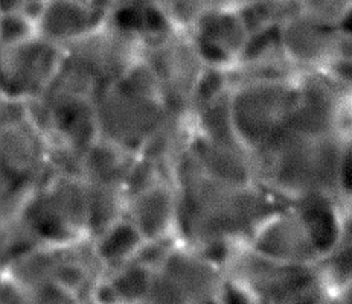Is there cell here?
Segmentation results:
<instances>
[{
	"mask_svg": "<svg viewBox=\"0 0 352 304\" xmlns=\"http://www.w3.org/2000/svg\"><path fill=\"white\" fill-rule=\"evenodd\" d=\"M124 304H142L151 285L153 270L136 260L105 272Z\"/></svg>",
	"mask_w": 352,
	"mask_h": 304,
	"instance_id": "obj_16",
	"label": "cell"
},
{
	"mask_svg": "<svg viewBox=\"0 0 352 304\" xmlns=\"http://www.w3.org/2000/svg\"><path fill=\"white\" fill-rule=\"evenodd\" d=\"M110 11L104 0H45L35 20L37 35L65 49L102 25Z\"/></svg>",
	"mask_w": 352,
	"mask_h": 304,
	"instance_id": "obj_10",
	"label": "cell"
},
{
	"mask_svg": "<svg viewBox=\"0 0 352 304\" xmlns=\"http://www.w3.org/2000/svg\"><path fill=\"white\" fill-rule=\"evenodd\" d=\"M98 137L139 155L168 115L151 70L139 58L122 78L91 97Z\"/></svg>",
	"mask_w": 352,
	"mask_h": 304,
	"instance_id": "obj_2",
	"label": "cell"
},
{
	"mask_svg": "<svg viewBox=\"0 0 352 304\" xmlns=\"http://www.w3.org/2000/svg\"><path fill=\"white\" fill-rule=\"evenodd\" d=\"M91 244L105 272H109L135 259L140 245L144 244V237L135 225L122 216L91 239Z\"/></svg>",
	"mask_w": 352,
	"mask_h": 304,
	"instance_id": "obj_13",
	"label": "cell"
},
{
	"mask_svg": "<svg viewBox=\"0 0 352 304\" xmlns=\"http://www.w3.org/2000/svg\"><path fill=\"white\" fill-rule=\"evenodd\" d=\"M322 288L331 294H340L352 285V239L340 237L333 248L316 264Z\"/></svg>",
	"mask_w": 352,
	"mask_h": 304,
	"instance_id": "obj_15",
	"label": "cell"
},
{
	"mask_svg": "<svg viewBox=\"0 0 352 304\" xmlns=\"http://www.w3.org/2000/svg\"><path fill=\"white\" fill-rule=\"evenodd\" d=\"M140 60L151 70L166 110L192 116L195 89L209 66L191 34L170 30L144 38Z\"/></svg>",
	"mask_w": 352,
	"mask_h": 304,
	"instance_id": "obj_4",
	"label": "cell"
},
{
	"mask_svg": "<svg viewBox=\"0 0 352 304\" xmlns=\"http://www.w3.org/2000/svg\"><path fill=\"white\" fill-rule=\"evenodd\" d=\"M52 172L51 146L31 120L0 130V178L34 190Z\"/></svg>",
	"mask_w": 352,
	"mask_h": 304,
	"instance_id": "obj_8",
	"label": "cell"
},
{
	"mask_svg": "<svg viewBox=\"0 0 352 304\" xmlns=\"http://www.w3.org/2000/svg\"><path fill=\"white\" fill-rule=\"evenodd\" d=\"M38 245L19 218L10 224L0 225V274L3 275L19 256Z\"/></svg>",
	"mask_w": 352,
	"mask_h": 304,
	"instance_id": "obj_17",
	"label": "cell"
},
{
	"mask_svg": "<svg viewBox=\"0 0 352 304\" xmlns=\"http://www.w3.org/2000/svg\"><path fill=\"white\" fill-rule=\"evenodd\" d=\"M30 120V107L25 99L0 93V130Z\"/></svg>",
	"mask_w": 352,
	"mask_h": 304,
	"instance_id": "obj_21",
	"label": "cell"
},
{
	"mask_svg": "<svg viewBox=\"0 0 352 304\" xmlns=\"http://www.w3.org/2000/svg\"><path fill=\"white\" fill-rule=\"evenodd\" d=\"M40 245L67 246L89 237V201L80 175L52 172L26 198L19 215Z\"/></svg>",
	"mask_w": 352,
	"mask_h": 304,
	"instance_id": "obj_3",
	"label": "cell"
},
{
	"mask_svg": "<svg viewBox=\"0 0 352 304\" xmlns=\"http://www.w3.org/2000/svg\"><path fill=\"white\" fill-rule=\"evenodd\" d=\"M175 190L174 236L206 251L248 245L256 230L284 206L258 183L232 185L201 174L183 152L171 169Z\"/></svg>",
	"mask_w": 352,
	"mask_h": 304,
	"instance_id": "obj_1",
	"label": "cell"
},
{
	"mask_svg": "<svg viewBox=\"0 0 352 304\" xmlns=\"http://www.w3.org/2000/svg\"><path fill=\"white\" fill-rule=\"evenodd\" d=\"M60 248L61 246L49 245L34 246L14 260L3 275L23 291L51 285L60 259Z\"/></svg>",
	"mask_w": 352,
	"mask_h": 304,
	"instance_id": "obj_14",
	"label": "cell"
},
{
	"mask_svg": "<svg viewBox=\"0 0 352 304\" xmlns=\"http://www.w3.org/2000/svg\"><path fill=\"white\" fill-rule=\"evenodd\" d=\"M264 256L292 265H316L322 254L304 215L293 204H284L249 240Z\"/></svg>",
	"mask_w": 352,
	"mask_h": 304,
	"instance_id": "obj_9",
	"label": "cell"
},
{
	"mask_svg": "<svg viewBox=\"0 0 352 304\" xmlns=\"http://www.w3.org/2000/svg\"><path fill=\"white\" fill-rule=\"evenodd\" d=\"M340 27L316 22L298 12L279 26L283 46L299 75L327 70L337 56Z\"/></svg>",
	"mask_w": 352,
	"mask_h": 304,
	"instance_id": "obj_11",
	"label": "cell"
},
{
	"mask_svg": "<svg viewBox=\"0 0 352 304\" xmlns=\"http://www.w3.org/2000/svg\"><path fill=\"white\" fill-rule=\"evenodd\" d=\"M223 283L221 266L200 250L177 242L153 271L142 304H209L217 301Z\"/></svg>",
	"mask_w": 352,
	"mask_h": 304,
	"instance_id": "obj_6",
	"label": "cell"
},
{
	"mask_svg": "<svg viewBox=\"0 0 352 304\" xmlns=\"http://www.w3.org/2000/svg\"><path fill=\"white\" fill-rule=\"evenodd\" d=\"M3 283H5V277L0 274V304H2V292H3Z\"/></svg>",
	"mask_w": 352,
	"mask_h": 304,
	"instance_id": "obj_23",
	"label": "cell"
},
{
	"mask_svg": "<svg viewBox=\"0 0 352 304\" xmlns=\"http://www.w3.org/2000/svg\"><path fill=\"white\" fill-rule=\"evenodd\" d=\"M124 218L135 225L144 240L175 237V190L170 178H162L139 194L125 198Z\"/></svg>",
	"mask_w": 352,
	"mask_h": 304,
	"instance_id": "obj_12",
	"label": "cell"
},
{
	"mask_svg": "<svg viewBox=\"0 0 352 304\" xmlns=\"http://www.w3.org/2000/svg\"><path fill=\"white\" fill-rule=\"evenodd\" d=\"M299 97V76L293 80L235 84L229 91L232 122L239 140L258 150L290 116Z\"/></svg>",
	"mask_w": 352,
	"mask_h": 304,
	"instance_id": "obj_5",
	"label": "cell"
},
{
	"mask_svg": "<svg viewBox=\"0 0 352 304\" xmlns=\"http://www.w3.org/2000/svg\"><path fill=\"white\" fill-rule=\"evenodd\" d=\"M22 304H87L80 296L70 294L57 285H51L25 291Z\"/></svg>",
	"mask_w": 352,
	"mask_h": 304,
	"instance_id": "obj_20",
	"label": "cell"
},
{
	"mask_svg": "<svg viewBox=\"0 0 352 304\" xmlns=\"http://www.w3.org/2000/svg\"><path fill=\"white\" fill-rule=\"evenodd\" d=\"M37 37V27L32 19L22 14L0 16V45H17Z\"/></svg>",
	"mask_w": 352,
	"mask_h": 304,
	"instance_id": "obj_18",
	"label": "cell"
},
{
	"mask_svg": "<svg viewBox=\"0 0 352 304\" xmlns=\"http://www.w3.org/2000/svg\"><path fill=\"white\" fill-rule=\"evenodd\" d=\"M63 49L38 35L23 43L0 45V93L31 99L51 86L58 72Z\"/></svg>",
	"mask_w": 352,
	"mask_h": 304,
	"instance_id": "obj_7",
	"label": "cell"
},
{
	"mask_svg": "<svg viewBox=\"0 0 352 304\" xmlns=\"http://www.w3.org/2000/svg\"><path fill=\"white\" fill-rule=\"evenodd\" d=\"M31 189L0 178V225L16 221Z\"/></svg>",
	"mask_w": 352,
	"mask_h": 304,
	"instance_id": "obj_19",
	"label": "cell"
},
{
	"mask_svg": "<svg viewBox=\"0 0 352 304\" xmlns=\"http://www.w3.org/2000/svg\"><path fill=\"white\" fill-rule=\"evenodd\" d=\"M209 304H218V303H217V301H214V303H209Z\"/></svg>",
	"mask_w": 352,
	"mask_h": 304,
	"instance_id": "obj_24",
	"label": "cell"
},
{
	"mask_svg": "<svg viewBox=\"0 0 352 304\" xmlns=\"http://www.w3.org/2000/svg\"><path fill=\"white\" fill-rule=\"evenodd\" d=\"M43 3L45 0H0V16L2 14H22L35 22L43 8Z\"/></svg>",
	"mask_w": 352,
	"mask_h": 304,
	"instance_id": "obj_22",
	"label": "cell"
}]
</instances>
